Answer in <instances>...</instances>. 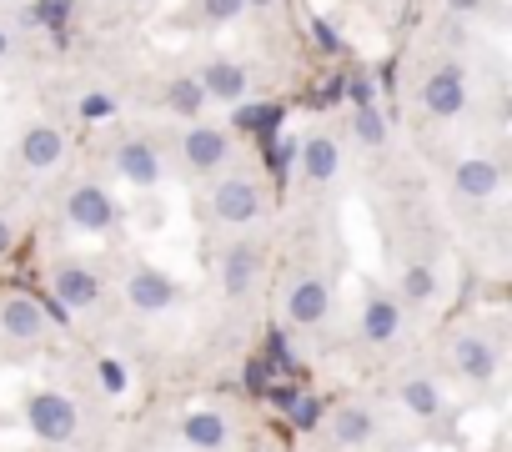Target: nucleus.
Here are the masks:
<instances>
[{
	"mask_svg": "<svg viewBox=\"0 0 512 452\" xmlns=\"http://www.w3.org/2000/svg\"><path fill=\"white\" fill-rule=\"evenodd\" d=\"M21 412H26V427H31L41 442H71V437L81 432V412H76V402L61 397V392H51V387L31 392V397L21 402Z\"/></svg>",
	"mask_w": 512,
	"mask_h": 452,
	"instance_id": "obj_1",
	"label": "nucleus"
},
{
	"mask_svg": "<svg viewBox=\"0 0 512 452\" xmlns=\"http://www.w3.org/2000/svg\"><path fill=\"white\" fill-rule=\"evenodd\" d=\"M66 216H71V226H81V232H106V226L116 221V201L101 186H76L66 196Z\"/></svg>",
	"mask_w": 512,
	"mask_h": 452,
	"instance_id": "obj_2",
	"label": "nucleus"
},
{
	"mask_svg": "<svg viewBox=\"0 0 512 452\" xmlns=\"http://www.w3.org/2000/svg\"><path fill=\"white\" fill-rule=\"evenodd\" d=\"M126 297H131V307L136 312H166L171 302H176V282L166 277V272H156V267H136L131 272V282H126Z\"/></svg>",
	"mask_w": 512,
	"mask_h": 452,
	"instance_id": "obj_3",
	"label": "nucleus"
},
{
	"mask_svg": "<svg viewBox=\"0 0 512 452\" xmlns=\"http://www.w3.org/2000/svg\"><path fill=\"white\" fill-rule=\"evenodd\" d=\"M211 211H216L221 221L241 226V221H251L256 211H262V196H256V186H251L246 176H231V181H221V186L211 191Z\"/></svg>",
	"mask_w": 512,
	"mask_h": 452,
	"instance_id": "obj_4",
	"label": "nucleus"
},
{
	"mask_svg": "<svg viewBox=\"0 0 512 452\" xmlns=\"http://www.w3.org/2000/svg\"><path fill=\"white\" fill-rule=\"evenodd\" d=\"M422 101H427V111H432V116H457V111L467 106L462 71H457V66L432 71V76H427V86H422Z\"/></svg>",
	"mask_w": 512,
	"mask_h": 452,
	"instance_id": "obj_5",
	"label": "nucleus"
},
{
	"mask_svg": "<svg viewBox=\"0 0 512 452\" xmlns=\"http://www.w3.org/2000/svg\"><path fill=\"white\" fill-rule=\"evenodd\" d=\"M327 307H332V292H327V282H322V277L297 282V287H292V297H287V317H292L297 327H317V322L327 317Z\"/></svg>",
	"mask_w": 512,
	"mask_h": 452,
	"instance_id": "obj_6",
	"label": "nucleus"
},
{
	"mask_svg": "<svg viewBox=\"0 0 512 452\" xmlns=\"http://www.w3.org/2000/svg\"><path fill=\"white\" fill-rule=\"evenodd\" d=\"M46 312L31 302V297H11L6 307H0V327H6V337H16V342H36L41 332H46Z\"/></svg>",
	"mask_w": 512,
	"mask_h": 452,
	"instance_id": "obj_7",
	"label": "nucleus"
},
{
	"mask_svg": "<svg viewBox=\"0 0 512 452\" xmlns=\"http://www.w3.org/2000/svg\"><path fill=\"white\" fill-rule=\"evenodd\" d=\"M181 151H186V166H191V171H211L216 161H226L231 141H226V131H216V126H196V131L181 141Z\"/></svg>",
	"mask_w": 512,
	"mask_h": 452,
	"instance_id": "obj_8",
	"label": "nucleus"
},
{
	"mask_svg": "<svg viewBox=\"0 0 512 452\" xmlns=\"http://www.w3.org/2000/svg\"><path fill=\"white\" fill-rule=\"evenodd\" d=\"M116 166H121V176L131 186H156V176H161V156H156L151 141H126L116 151Z\"/></svg>",
	"mask_w": 512,
	"mask_h": 452,
	"instance_id": "obj_9",
	"label": "nucleus"
},
{
	"mask_svg": "<svg viewBox=\"0 0 512 452\" xmlns=\"http://www.w3.org/2000/svg\"><path fill=\"white\" fill-rule=\"evenodd\" d=\"M452 357H457V372L472 382H492V372H497V352L487 337H457Z\"/></svg>",
	"mask_w": 512,
	"mask_h": 452,
	"instance_id": "obj_10",
	"label": "nucleus"
},
{
	"mask_svg": "<svg viewBox=\"0 0 512 452\" xmlns=\"http://www.w3.org/2000/svg\"><path fill=\"white\" fill-rule=\"evenodd\" d=\"M372 432H377V417L367 412V407H337L332 412V437L342 442V447H367L372 442Z\"/></svg>",
	"mask_w": 512,
	"mask_h": 452,
	"instance_id": "obj_11",
	"label": "nucleus"
},
{
	"mask_svg": "<svg viewBox=\"0 0 512 452\" xmlns=\"http://www.w3.org/2000/svg\"><path fill=\"white\" fill-rule=\"evenodd\" d=\"M196 81H201L206 101H211V96H216V101H236V96L246 91V71H241L236 61H211Z\"/></svg>",
	"mask_w": 512,
	"mask_h": 452,
	"instance_id": "obj_12",
	"label": "nucleus"
},
{
	"mask_svg": "<svg viewBox=\"0 0 512 452\" xmlns=\"http://www.w3.org/2000/svg\"><path fill=\"white\" fill-rule=\"evenodd\" d=\"M61 151H66V136H61L56 126H31V131L21 136V161H26V166H56Z\"/></svg>",
	"mask_w": 512,
	"mask_h": 452,
	"instance_id": "obj_13",
	"label": "nucleus"
},
{
	"mask_svg": "<svg viewBox=\"0 0 512 452\" xmlns=\"http://www.w3.org/2000/svg\"><path fill=\"white\" fill-rule=\"evenodd\" d=\"M397 332H402V312L392 307V297H372L367 312H362V337L377 342V347H387Z\"/></svg>",
	"mask_w": 512,
	"mask_h": 452,
	"instance_id": "obj_14",
	"label": "nucleus"
},
{
	"mask_svg": "<svg viewBox=\"0 0 512 452\" xmlns=\"http://www.w3.org/2000/svg\"><path fill=\"white\" fill-rule=\"evenodd\" d=\"M181 437L191 442V447H201V452H216L221 442H226V417L221 412H186L181 417Z\"/></svg>",
	"mask_w": 512,
	"mask_h": 452,
	"instance_id": "obj_15",
	"label": "nucleus"
},
{
	"mask_svg": "<svg viewBox=\"0 0 512 452\" xmlns=\"http://www.w3.org/2000/svg\"><path fill=\"white\" fill-rule=\"evenodd\" d=\"M56 297H61V307H91L101 297V282L86 267H61L56 272Z\"/></svg>",
	"mask_w": 512,
	"mask_h": 452,
	"instance_id": "obj_16",
	"label": "nucleus"
},
{
	"mask_svg": "<svg viewBox=\"0 0 512 452\" xmlns=\"http://www.w3.org/2000/svg\"><path fill=\"white\" fill-rule=\"evenodd\" d=\"M497 181H502V171H497L487 156H472V161L457 166V191H462V196H477V201H482V196L497 191Z\"/></svg>",
	"mask_w": 512,
	"mask_h": 452,
	"instance_id": "obj_17",
	"label": "nucleus"
},
{
	"mask_svg": "<svg viewBox=\"0 0 512 452\" xmlns=\"http://www.w3.org/2000/svg\"><path fill=\"white\" fill-rule=\"evenodd\" d=\"M397 392H402V407H407L412 417H437V412H442V392H437L432 377H407Z\"/></svg>",
	"mask_w": 512,
	"mask_h": 452,
	"instance_id": "obj_18",
	"label": "nucleus"
},
{
	"mask_svg": "<svg viewBox=\"0 0 512 452\" xmlns=\"http://www.w3.org/2000/svg\"><path fill=\"white\" fill-rule=\"evenodd\" d=\"M302 171H307L312 181H332V176H337V141H327V136L302 141Z\"/></svg>",
	"mask_w": 512,
	"mask_h": 452,
	"instance_id": "obj_19",
	"label": "nucleus"
},
{
	"mask_svg": "<svg viewBox=\"0 0 512 452\" xmlns=\"http://www.w3.org/2000/svg\"><path fill=\"white\" fill-rule=\"evenodd\" d=\"M256 247H236V252H226V267H221V282H226V292L231 297H241L246 287H251V277H256Z\"/></svg>",
	"mask_w": 512,
	"mask_h": 452,
	"instance_id": "obj_20",
	"label": "nucleus"
},
{
	"mask_svg": "<svg viewBox=\"0 0 512 452\" xmlns=\"http://www.w3.org/2000/svg\"><path fill=\"white\" fill-rule=\"evenodd\" d=\"M201 106H206V91H201L196 76H181V81L166 86V111H176V116H196Z\"/></svg>",
	"mask_w": 512,
	"mask_h": 452,
	"instance_id": "obj_21",
	"label": "nucleus"
},
{
	"mask_svg": "<svg viewBox=\"0 0 512 452\" xmlns=\"http://www.w3.org/2000/svg\"><path fill=\"white\" fill-rule=\"evenodd\" d=\"M432 287H437V277H432V267H407V277H402V292H407V302H427L432 297Z\"/></svg>",
	"mask_w": 512,
	"mask_h": 452,
	"instance_id": "obj_22",
	"label": "nucleus"
},
{
	"mask_svg": "<svg viewBox=\"0 0 512 452\" xmlns=\"http://www.w3.org/2000/svg\"><path fill=\"white\" fill-rule=\"evenodd\" d=\"M277 121H282V111H277V106H256V111H241V116H236V126H241V131H262V136H272V131H277Z\"/></svg>",
	"mask_w": 512,
	"mask_h": 452,
	"instance_id": "obj_23",
	"label": "nucleus"
},
{
	"mask_svg": "<svg viewBox=\"0 0 512 452\" xmlns=\"http://www.w3.org/2000/svg\"><path fill=\"white\" fill-rule=\"evenodd\" d=\"M31 21H36V26H51V31H61V26L71 21V0H41V6L31 11Z\"/></svg>",
	"mask_w": 512,
	"mask_h": 452,
	"instance_id": "obj_24",
	"label": "nucleus"
},
{
	"mask_svg": "<svg viewBox=\"0 0 512 452\" xmlns=\"http://www.w3.org/2000/svg\"><path fill=\"white\" fill-rule=\"evenodd\" d=\"M357 136H362L367 146H382V136H387V126H382V116H377L372 106H362V111H357Z\"/></svg>",
	"mask_w": 512,
	"mask_h": 452,
	"instance_id": "obj_25",
	"label": "nucleus"
},
{
	"mask_svg": "<svg viewBox=\"0 0 512 452\" xmlns=\"http://www.w3.org/2000/svg\"><path fill=\"white\" fill-rule=\"evenodd\" d=\"M287 412H292L297 427H317V422H322V402H317V397H292Z\"/></svg>",
	"mask_w": 512,
	"mask_h": 452,
	"instance_id": "obj_26",
	"label": "nucleus"
},
{
	"mask_svg": "<svg viewBox=\"0 0 512 452\" xmlns=\"http://www.w3.org/2000/svg\"><path fill=\"white\" fill-rule=\"evenodd\" d=\"M111 111H116V101H111L106 91H91V96L81 101V116H86V121H106Z\"/></svg>",
	"mask_w": 512,
	"mask_h": 452,
	"instance_id": "obj_27",
	"label": "nucleus"
},
{
	"mask_svg": "<svg viewBox=\"0 0 512 452\" xmlns=\"http://www.w3.org/2000/svg\"><path fill=\"white\" fill-rule=\"evenodd\" d=\"M236 11H241V0H201V16H206V21H216V26H221V21H231Z\"/></svg>",
	"mask_w": 512,
	"mask_h": 452,
	"instance_id": "obj_28",
	"label": "nucleus"
},
{
	"mask_svg": "<svg viewBox=\"0 0 512 452\" xmlns=\"http://www.w3.org/2000/svg\"><path fill=\"white\" fill-rule=\"evenodd\" d=\"M347 91H352V101H357V111H362V106H372V81H362V76H357V81H352Z\"/></svg>",
	"mask_w": 512,
	"mask_h": 452,
	"instance_id": "obj_29",
	"label": "nucleus"
},
{
	"mask_svg": "<svg viewBox=\"0 0 512 452\" xmlns=\"http://www.w3.org/2000/svg\"><path fill=\"white\" fill-rule=\"evenodd\" d=\"M101 377H106V387H111V392H121V387H126V372H121L116 362H101Z\"/></svg>",
	"mask_w": 512,
	"mask_h": 452,
	"instance_id": "obj_30",
	"label": "nucleus"
},
{
	"mask_svg": "<svg viewBox=\"0 0 512 452\" xmlns=\"http://www.w3.org/2000/svg\"><path fill=\"white\" fill-rule=\"evenodd\" d=\"M312 31H317V41H322L327 51H337V46H342V41H337V36L327 31V21H312Z\"/></svg>",
	"mask_w": 512,
	"mask_h": 452,
	"instance_id": "obj_31",
	"label": "nucleus"
},
{
	"mask_svg": "<svg viewBox=\"0 0 512 452\" xmlns=\"http://www.w3.org/2000/svg\"><path fill=\"white\" fill-rule=\"evenodd\" d=\"M6 252H11V226L0 221V257H6Z\"/></svg>",
	"mask_w": 512,
	"mask_h": 452,
	"instance_id": "obj_32",
	"label": "nucleus"
},
{
	"mask_svg": "<svg viewBox=\"0 0 512 452\" xmlns=\"http://www.w3.org/2000/svg\"><path fill=\"white\" fill-rule=\"evenodd\" d=\"M447 6H452V11H477L482 0H447Z\"/></svg>",
	"mask_w": 512,
	"mask_h": 452,
	"instance_id": "obj_33",
	"label": "nucleus"
},
{
	"mask_svg": "<svg viewBox=\"0 0 512 452\" xmlns=\"http://www.w3.org/2000/svg\"><path fill=\"white\" fill-rule=\"evenodd\" d=\"M241 6H272V0H241Z\"/></svg>",
	"mask_w": 512,
	"mask_h": 452,
	"instance_id": "obj_34",
	"label": "nucleus"
},
{
	"mask_svg": "<svg viewBox=\"0 0 512 452\" xmlns=\"http://www.w3.org/2000/svg\"><path fill=\"white\" fill-rule=\"evenodd\" d=\"M6 46H11V41H6V31H0V56H6Z\"/></svg>",
	"mask_w": 512,
	"mask_h": 452,
	"instance_id": "obj_35",
	"label": "nucleus"
}]
</instances>
